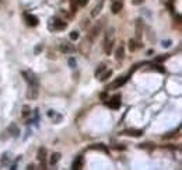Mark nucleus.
Wrapping results in <instances>:
<instances>
[{
    "label": "nucleus",
    "instance_id": "19",
    "mask_svg": "<svg viewBox=\"0 0 182 170\" xmlns=\"http://www.w3.org/2000/svg\"><path fill=\"white\" fill-rule=\"evenodd\" d=\"M9 160H10V153L4 152L3 153V157H1V165H6Z\"/></svg>",
    "mask_w": 182,
    "mask_h": 170
},
{
    "label": "nucleus",
    "instance_id": "14",
    "mask_svg": "<svg viewBox=\"0 0 182 170\" xmlns=\"http://www.w3.org/2000/svg\"><path fill=\"white\" fill-rule=\"evenodd\" d=\"M140 47H142V44H139V42H137V41H136V39H129V49H130V51H136V49H137V48H140Z\"/></svg>",
    "mask_w": 182,
    "mask_h": 170
},
{
    "label": "nucleus",
    "instance_id": "11",
    "mask_svg": "<svg viewBox=\"0 0 182 170\" xmlns=\"http://www.w3.org/2000/svg\"><path fill=\"white\" fill-rule=\"evenodd\" d=\"M122 7H123L122 1H120V0H115L114 4H112V13H114V14H118V13L122 10Z\"/></svg>",
    "mask_w": 182,
    "mask_h": 170
},
{
    "label": "nucleus",
    "instance_id": "21",
    "mask_svg": "<svg viewBox=\"0 0 182 170\" xmlns=\"http://www.w3.org/2000/svg\"><path fill=\"white\" fill-rule=\"evenodd\" d=\"M104 70H105V65H104V63H101V65L98 66V69L95 70V76H99V75H101Z\"/></svg>",
    "mask_w": 182,
    "mask_h": 170
},
{
    "label": "nucleus",
    "instance_id": "24",
    "mask_svg": "<svg viewBox=\"0 0 182 170\" xmlns=\"http://www.w3.org/2000/svg\"><path fill=\"white\" fill-rule=\"evenodd\" d=\"M171 44H172V41H171V39H165V41H163V42H161V45H163L164 48H168V47H171Z\"/></svg>",
    "mask_w": 182,
    "mask_h": 170
},
{
    "label": "nucleus",
    "instance_id": "30",
    "mask_svg": "<svg viewBox=\"0 0 182 170\" xmlns=\"http://www.w3.org/2000/svg\"><path fill=\"white\" fill-rule=\"evenodd\" d=\"M143 1H144V0H133L132 3H133V4H134V6H139V4H142Z\"/></svg>",
    "mask_w": 182,
    "mask_h": 170
},
{
    "label": "nucleus",
    "instance_id": "2",
    "mask_svg": "<svg viewBox=\"0 0 182 170\" xmlns=\"http://www.w3.org/2000/svg\"><path fill=\"white\" fill-rule=\"evenodd\" d=\"M108 105L112 108V110H118V108H120V105H122V101H120V96L119 94H116L109 101H108Z\"/></svg>",
    "mask_w": 182,
    "mask_h": 170
},
{
    "label": "nucleus",
    "instance_id": "6",
    "mask_svg": "<svg viewBox=\"0 0 182 170\" xmlns=\"http://www.w3.org/2000/svg\"><path fill=\"white\" fill-rule=\"evenodd\" d=\"M52 27L55 30H65L67 27V23H65L63 20H59V18H55L53 23H52Z\"/></svg>",
    "mask_w": 182,
    "mask_h": 170
},
{
    "label": "nucleus",
    "instance_id": "15",
    "mask_svg": "<svg viewBox=\"0 0 182 170\" xmlns=\"http://www.w3.org/2000/svg\"><path fill=\"white\" fill-rule=\"evenodd\" d=\"M139 148H142V149H147V151H151V149H154V143L146 142V143H142V145H139Z\"/></svg>",
    "mask_w": 182,
    "mask_h": 170
},
{
    "label": "nucleus",
    "instance_id": "23",
    "mask_svg": "<svg viewBox=\"0 0 182 170\" xmlns=\"http://www.w3.org/2000/svg\"><path fill=\"white\" fill-rule=\"evenodd\" d=\"M76 65H77L76 59H74V58H70V59H69V66H70V68H76Z\"/></svg>",
    "mask_w": 182,
    "mask_h": 170
},
{
    "label": "nucleus",
    "instance_id": "18",
    "mask_svg": "<svg viewBox=\"0 0 182 170\" xmlns=\"http://www.w3.org/2000/svg\"><path fill=\"white\" fill-rule=\"evenodd\" d=\"M111 75H112V70H108V72H105V73L99 77V80H101V82H105L108 77H111Z\"/></svg>",
    "mask_w": 182,
    "mask_h": 170
},
{
    "label": "nucleus",
    "instance_id": "7",
    "mask_svg": "<svg viewBox=\"0 0 182 170\" xmlns=\"http://www.w3.org/2000/svg\"><path fill=\"white\" fill-rule=\"evenodd\" d=\"M115 58H116V61H123V58H125V48H123L122 44H119V47L116 48Z\"/></svg>",
    "mask_w": 182,
    "mask_h": 170
},
{
    "label": "nucleus",
    "instance_id": "1",
    "mask_svg": "<svg viewBox=\"0 0 182 170\" xmlns=\"http://www.w3.org/2000/svg\"><path fill=\"white\" fill-rule=\"evenodd\" d=\"M38 160L41 162L42 169H46V148H39L38 151Z\"/></svg>",
    "mask_w": 182,
    "mask_h": 170
},
{
    "label": "nucleus",
    "instance_id": "9",
    "mask_svg": "<svg viewBox=\"0 0 182 170\" xmlns=\"http://www.w3.org/2000/svg\"><path fill=\"white\" fill-rule=\"evenodd\" d=\"M102 6H104V0H99L98 4H95L94 9L91 10V16H93V17H97V16H98L99 11H101V9H102Z\"/></svg>",
    "mask_w": 182,
    "mask_h": 170
},
{
    "label": "nucleus",
    "instance_id": "13",
    "mask_svg": "<svg viewBox=\"0 0 182 170\" xmlns=\"http://www.w3.org/2000/svg\"><path fill=\"white\" fill-rule=\"evenodd\" d=\"M60 160V153L59 152H55V153H52V156H50V159H49V163H50V166H53V165H56L58 162Z\"/></svg>",
    "mask_w": 182,
    "mask_h": 170
},
{
    "label": "nucleus",
    "instance_id": "12",
    "mask_svg": "<svg viewBox=\"0 0 182 170\" xmlns=\"http://www.w3.org/2000/svg\"><path fill=\"white\" fill-rule=\"evenodd\" d=\"M83 167V156H77V159L73 162V166H71V169L74 170H79Z\"/></svg>",
    "mask_w": 182,
    "mask_h": 170
},
{
    "label": "nucleus",
    "instance_id": "10",
    "mask_svg": "<svg viewBox=\"0 0 182 170\" xmlns=\"http://www.w3.org/2000/svg\"><path fill=\"white\" fill-rule=\"evenodd\" d=\"M122 134L129 135V136H142L143 135V131H140V129H126V131H123Z\"/></svg>",
    "mask_w": 182,
    "mask_h": 170
},
{
    "label": "nucleus",
    "instance_id": "31",
    "mask_svg": "<svg viewBox=\"0 0 182 170\" xmlns=\"http://www.w3.org/2000/svg\"><path fill=\"white\" fill-rule=\"evenodd\" d=\"M112 1H115V0H112Z\"/></svg>",
    "mask_w": 182,
    "mask_h": 170
},
{
    "label": "nucleus",
    "instance_id": "20",
    "mask_svg": "<svg viewBox=\"0 0 182 170\" xmlns=\"http://www.w3.org/2000/svg\"><path fill=\"white\" fill-rule=\"evenodd\" d=\"M30 114H31L30 107H28V105H24V107H23V117H28Z\"/></svg>",
    "mask_w": 182,
    "mask_h": 170
},
{
    "label": "nucleus",
    "instance_id": "26",
    "mask_svg": "<svg viewBox=\"0 0 182 170\" xmlns=\"http://www.w3.org/2000/svg\"><path fill=\"white\" fill-rule=\"evenodd\" d=\"M41 51H42V45H41V44H38V45L35 47V49H34V53H35V55H38Z\"/></svg>",
    "mask_w": 182,
    "mask_h": 170
},
{
    "label": "nucleus",
    "instance_id": "25",
    "mask_svg": "<svg viewBox=\"0 0 182 170\" xmlns=\"http://www.w3.org/2000/svg\"><path fill=\"white\" fill-rule=\"evenodd\" d=\"M165 59H168V55H164V56H157V58H156V62H164Z\"/></svg>",
    "mask_w": 182,
    "mask_h": 170
},
{
    "label": "nucleus",
    "instance_id": "29",
    "mask_svg": "<svg viewBox=\"0 0 182 170\" xmlns=\"http://www.w3.org/2000/svg\"><path fill=\"white\" fill-rule=\"evenodd\" d=\"M99 97H101V100H107V99H108V94H107V93H101Z\"/></svg>",
    "mask_w": 182,
    "mask_h": 170
},
{
    "label": "nucleus",
    "instance_id": "27",
    "mask_svg": "<svg viewBox=\"0 0 182 170\" xmlns=\"http://www.w3.org/2000/svg\"><path fill=\"white\" fill-rule=\"evenodd\" d=\"M70 38H71V39H74V41H76V39H79V33H76V31L70 33Z\"/></svg>",
    "mask_w": 182,
    "mask_h": 170
},
{
    "label": "nucleus",
    "instance_id": "5",
    "mask_svg": "<svg viewBox=\"0 0 182 170\" xmlns=\"http://www.w3.org/2000/svg\"><path fill=\"white\" fill-rule=\"evenodd\" d=\"M74 49H76L74 45L70 44V42H63V44H60V51L63 52V53H73Z\"/></svg>",
    "mask_w": 182,
    "mask_h": 170
},
{
    "label": "nucleus",
    "instance_id": "3",
    "mask_svg": "<svg viewBox=\"0 0 182 170\" xmlns=\"http://www.w3.org/2000/svg\"><path fill=\"white\" fill-rule=\"evenodd\" d=\"M38 91H39V87L38 86H28V91H27V97L30 100H35L38 97Z\"/></svg>",
    "mask_w": 182,
    "mask_h": 170
},
{
    "label": "nucleus",
    "instance_id": "8",
    "mask_svg": "<svg viewBox=\"0 0 182 170\" xmlns=\"http://www.w3.org/2000/svg\"><path fill=\"white\" fill-rule=\"evenodd\" d=\"M25 20H27V24L30 27H36L38 25V18L32 14H25Z\"/></svg>",
    "mask_w": 182,
    "mask_h": 170
},
{
    "label": "nucleus",
    "instance_id": "17",
    "mask_svg": "<svg viewBox=\"0 0 182 170\" xmlns=\"http://www.w3.org/2000/svg\"><path fill=\"white\" fill-rule=\"evenodd\" d=\"M136 37H137V38H140V37H142V27H140V20H137V23H136Z\"/></svg>",
    "mask_w": 182,
    "mask_h": 170
},
{
    "label": "nucleus",
    "instance_id": "4",
    "mask_svg": "<svg viewBox=\"0 0 182 170\" xmlns=\"http://www.w3.org/2000/svg\"><path fill=\"white\" fill-rule=\"evenodd\" d=\"M128 79H129V76H122V77L116 79L115 82H112V85H111V89H119V87H122V86H123L125 83H126V82H128Z\"/></svg>",
    "mask_w": 182,
    "mask_h": 170
},
{
    "label": "nucleus",
    "instance_id": "16",
    "mask_svg": "<svg viewBox=\"0 0 182 170\" xmlns=\"http://www.w3.org/2000/svg\"><path fill=\"white\" fill-rule=\"evenodd\" d=\"M9 131L11 132V135L13 136H18V129H17L16 124H11V125L9 127Z\"/></svg>",
    "mask_w": 182,
    "mask_h": 170
},
{
    "label": "nucleus",
    "instance_id": "28",
    "mask_svg": "<svg viewBox=\"0 0 182 170\" xmlns=\"http://www.w3.org/2000/svg\"><path fill=\"white\" fill-rule=\"evenodd\" d=\"M77 3H79L80 6H85V4L88 3V0H77Z\"/></svg>",
    "mask_w": 182,
    "mask_h": 170
},
{
    "label": "nucleus",
    "instance_id": "22",
    "mask_svg": "<svg viewBox=\"0 0 182 170\" xmlns=\"http://www.w3.org/2000/svg\"><path fill=\"white\" fill-rule=\"evenodd\" d=\"M153 69H154V70H157V72H161V73H164V72H165V69L163 68L161 65H153Z\"/></svg>",
    "mask_w": 182,
    "mask_h": 170
}]
</instances>
